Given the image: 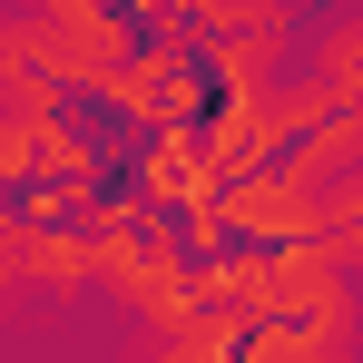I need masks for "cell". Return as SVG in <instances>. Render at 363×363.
<instances>
[{"mask_svg":"<svg viewBox=\"0 0 363 363\" xmlns=\"http://www.w3.org/2000/svg\"><path fill=\"white\" fill-rule=\"evenodd\" d=\"M314 89H324L334 108H363V20H334V30L314 40Z\"/></svg>","mask_w":363,"mask_h":363,"instance_id":"obj_1","label":"cell"},{"mask_svg":"<svg viewBox=\"0 0 363 363\" xmlns=\"http://www.w3.org/2000/svg\"><path fill=\"white\" fill-rule=\"evenodd\" d=\"M324 245H334V255L363 275V157L324 177Z\"/></svg>","mask_w":363,"mask_h":363,"instance_id":"obj_2","label":"cell"}]
</instances>
